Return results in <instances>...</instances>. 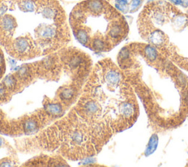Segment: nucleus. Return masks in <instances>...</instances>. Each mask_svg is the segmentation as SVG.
<instances>
[{
	"mask_svg": "<svg viewBox=\"0 0 188 167\" xmlns=\"http://www.w3.org/2000/svg\"><path fill=\"white\" fill-rule=\"evenodd\" d=\"M134 91L119 66L106 58L94 64L70 110L37 134L16 142L23 153H43L76 161L98 155L111 138L138 116Z\"/></svg>",
	"mask_w": 188,
	"mask_h": 167,
	"instance_id": "1",
	"label": "nucleus"
},
{
	"mask_svg": "<svg viewBox=\"0 0 188 167\" xmlns=\"http://www.w3.org/2000/svg\"><path fill=\"white\" fill-rule=\"evenodd\" d=\"M93 66L86 53L65 46L4 77L0 134L32 136L63 117L77 101Z\"/></svg>",
	"mask_w": 188,
	"mask_h": 167,
	"instance_id": "2",
	"label": "nucleus"
},
{
	"mask_svg": "<svg viewBox=\"0 0 188 167\" xmlns=\"http://www.w3.org/2000/svg\"><path fill=\"white\" fill-rule=\"evenodd\" d=\"M117 60L153 123L164 129L183 122L188 115V78L178 66L161 53L147 58L138 44L121 49Z\"/></svg>",
	"mask_w": 188,
	"mask_h": 167,
	"instance_id": "3",
	"label": "nucleus"
},
{
	"mask_svg": "<svg viewBox=\"0 0 188 167\" xmlns=\"http://www.w3.org/2000/svg\"><path fill=\"white\" fill-rule=\"evenodd\" d=\"M70 40L65 13L57 0H0V45L13 58L45 57Z\"/></svg>",
	"mask_w": 188,
	"mask_h": 167,
	"instance_id": "4",
	"label": "nucleus"
},
{
	"mask_svg": "<svg viewBox=\"0 0 188 167\" xmlns=\"http://www.w3.org/2000/svg\"><path fill=\"white\" fill-rule=\"evenodd\" d=\"M69 25L76 40L94 52L110 51L127 35L122 15L104 0H84L70 12Z\"/></svg>",
	"mask_w": 188,
	"mask_h": 167,
	"instance_id": "5",
	"label": "nucleus"
},
{
	"mask_svg": "<svg viewBox=\"0 0 188 167\" xmlns=\"http://www.w3.org/2000/svg\"><path fill=\"white\" fill-rule=\"evenodd\" d=\"M23 166H68L65 159L58 155H43L35 157L29 160Z\"/></svg>",
	"mask_w": 188,
	"mask_h": 167,
	"instance_id": "6",
	"label": "nucleus"
},
{
	"mask_svg": "<svg viewBox=\"0 0 188 167\" xmlns=\"http://www.w3.org/2000/svg\"><path fill=\"white\" fill-rule=\"evenodd\" d=\"M158 143H159V137H158L157 134H153L149 139L148 144H147V147L145 150V156L148 157V156L154 153L156 149L157 148Z\"/></svg>",
	"mask_w": 188,
	"mask_h": 167,
	"instance_id": "7",
	"label": "nucleus"
},
{
	"mask_svg": "<svg viewBox=\"0 0 188 167\" xmlns=\"http://www.w3.org/2000/svg\"><path fill=\"white\" fill-rule=\"evenodd\" d=\"M6 72V63L3 50L0 46V81L3 80Z\"/></svg>",
	"mask_w": 188,
	"mask_h": 167,
	"instance_id": "8",
	"label": "nucleus"
},
{
	"mask_svg": "<svg viewBox=\"0 0 188 167\" xmlns=\"http://www.w3.org/2000/svg\"><path fill=\"white\" fill-rule=\"evenodd\" d=\"M143 0H132L129 5V12L134 13L138 10L142 4Z\"/></svg>",
	"mask_w": 188,
	"mask_h": 167,
	"instance_id": "9",
	"label": "nucleus"
},
{
	"mask_svg": "<svg viewBox=\"0 0 188 167\" xmlns=\"http://www.w3.org/2000/svg\"><path fill=\"white\" fill-rule=\"evenodd\" d=\"M169 1L176 6H179V5L181 6V5H182V0H169Z\"/></svg>",
	"mask_w": 188,
	"mask_h": 167,
	"instance_id": "10",
	"label": "nucleus"
},
{
	"mask_svg": "<svg viewBox=\"0 0 188 167\" xmlns=\"http://www.w3.org/2000/svg\"><path fill=\"white\" fill-rule=\"evenodd\" d=\"M184 8H188V0H182V5Z\"/></svg>",
	"mask_w": 188,
	"mask_h": 167,
	"instance_id": "11",
	"label": "nucleus"
},
{
	"mask_svg": "<svg viewBox=\"0 0 188 167\" xmlns=\"http://www.w3.org/2000/svg\"><path fill=\"white\" fill-rule=\"evenodd\" d=\"M147 1H148V2H149V3H151V2H153V1H154V0H147Z\"/></svg>",
	"mask_w": 188,
	"mask_h": 167,
	"instance_id": "12",
	"label": "nucleus"
},
{
	"mask_svg": "<svg viewBox=\"0 0 188 167\" xmlns=\"http://www.w3.org/2000/svg\"><path fill=\"white\" fill-rule=\"evenodd\" d=\"M187 14H188V10H187Z\"/></svg>",
	"mask_w": 188,
	"mask_h": 167,
	"instance_id": "13",
	"label": "nucleus"
}]
</instances>
